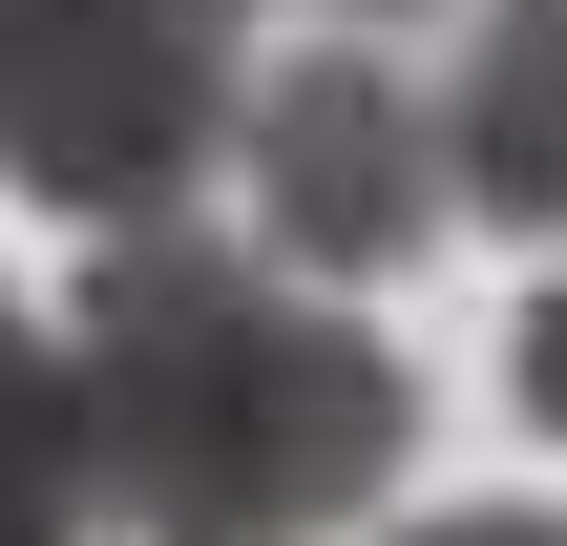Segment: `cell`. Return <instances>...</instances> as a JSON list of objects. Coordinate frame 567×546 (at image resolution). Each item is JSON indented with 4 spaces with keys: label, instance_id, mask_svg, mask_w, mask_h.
<instances>
[{
    "label": "cell",
    "instance_id": "3957f363",
    "mask_svg": "<svg viewBox=\"0 0 567 546\" xmlns=\"http://www.w3.org/2000/svg\"><path fill=\"white\" fill-rule=\"evenodd\" d=\"M231 147H252V231L295 274H400L442 231V105L379 42H316V63L231 84Z\"/></svg>",
    "mask_w": 567,
    "mask_h": 546
},
{
    "label": "cell",
    "instance_id": "9c48e42d",
    "mask_svg": "<svg viewBox=\"0 0 567 546\" xmlns=\"http://www.w3.org/2000/svg\"><path fill=\"white\" fill-rule=\"evenodd\" d=\"M210 21H231V0H210Z\"/></svg>",
    "mask_w": 567,
    "mask_h": 546
},
{
    "label": "cell",
    "instance_id": "8992f818",
    "mask_svg": "<svg viewBox=\"0 0 567 546\" xmlns=\"http://www.w3.org/2000/svg\"><path fill=\"white\" fill-rule=\"evenodd\" d=\"M526 421H547V442H567V274H547V295H526Z\"/></svg>",
    "mask_w": 567,
    "mask_h": 546
},
{
    "label": "cell",
    "instance_id": "7a4b0ae2",
    "mask_svg": "<svg viewBox=\"0 0 567 546\" xmlns=\"http://www.w3.org/2000/svg\"><path fill=\"white\" fill-rule=\"evenodd\" d=\"M231 21L210 0H0V168L63 231L189 210V168L231 147Z\"/></svg>",
    "mask_w": 567,
    "mask_h": 546
},
{
    "label": "cell",
    "instance_id": "6da1fadb",
    "mask_svg": "<svg viewBox=\"0 0 567 546\" xmlns=\"http://www.w3.org/2000/svg\"><path fill=\"white\" fill-rule=\"evenodd\" d=\"M421 463V379L379 316L126 210L63 295V484L126 546H337Z\"/></svg>",
    "mask_w": 567,
    "mask_h": 546
},
{
    "label": "cell",
    "instance_id": "277c9868",
    "mask_svg": "<svg viewBox=\"0 0 567 546\" xmlns=\"http://www.w3.org/2000/svg\"><path fill=\"white\" fill-rule=\"evenodd\" d=\"M421 105H442V210L567 253V0H463V63Z\"/></svg>",
    "mask_w": 567,
    "mask_h": 546
},
{
    "label": "cell",
    "instance_id": "52a82bcc",
    "mask_svg": "<svg viewBox=\"0 0 567 546\" xmlns=\"http://www.w3.org/2000/svg\"><path fill=\"white\" fill-rule=\"evenodd\" d=\"M400 546H567L547 505H442V526H400Z\"/></svg>",
    "mask_w": 567,
    "mask_h": 546
},
{
    "label": "cell",
    "instance_id": "5b68a950",
    "mask_svg": "<svg viewBox=\"0 0 567 546\" xmlns=\"http://www.w3.org/2000/svg\"><path fill=\"white\" fill-rule=\"evenodd\" d=\"M0 546H84V484H63V337L0 295Z\"/></svg>",
    "mask_w": 567,
    "mask_h": 546
},
{
    "label": "cell",
    "instance_id": "ba28073f",
    "mask_svg": "<svg viewBox=\"0 0 567 546\" xmlns=\"http://www.w3.org/2000/svg\"><path fill=\"white\" fill-rule=\"evenodd\" d=\"M337 21H421V0H337Z\"/></svg>",
    "mask_w": 567,
    "mask_h": 546
}]
</instances>
